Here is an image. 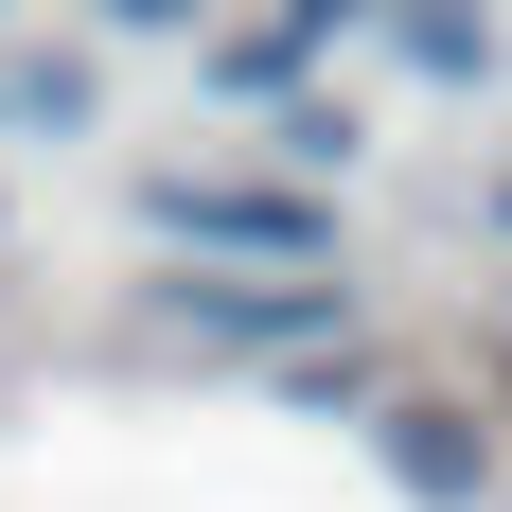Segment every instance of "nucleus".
<instances>
[{"label": "nucleus", "instance_id": "nucleus-3", "mask_svg": "<svg viewBox=\"0 0 512 512\" xmlns=\"http://www.w3.org/2000/svg\"><path fill=\"white\" fill-rule=\"evenodd\" d=\"M159 301H177V318H212V336H301V283H159Z\"/></svg>", "mask_w": 512, "mask_h": 512}, {"label": "nucleus", "instance_id": "nucleus-7", "mask_svg": "<svg viewBox=\"0 0 512 512\" xmlns=\"http://www.w3.org/2000/svg\"><path fill=\"white\" fill-rule=\"evenodd\" d=\"M106 18H142V36H177V18H195V0H106Z\"/></svg>", "mask_w": 512, "mask_h": 512}, {"label": "nucleus", "instance_id": "nucleus-2", "mask_svg": "<svg viewBox=\"0 0 512 512\" xmlns=\"http://www.w3.org/2000/svg\"><path fill=\"white\" fill-rule=\"evenodd\" d=\"M389 477H407V495H442V512H460V495H495V442H477L460 407H389Z\"/></svg>", "mask_w": 512, "mask_h": 512}, {"label": "nucleus", "instance_id": "nucleus-8", "mask_svg": "<svg viewBox=\"0 0 512 512\" xmlns=\"http://www.w3.org/2000/svg\"><path fill=\"white\" fill-rule=\"evenodd\" d=\"M354 18H371V0H301V36H354Z\"/></svg>", "mask_w": 512, "mask_h": 512}, {"label": "nucleus", "instance_id": "nucleus-1", "mask_svg": "<svg viewBox=\"0 0 512 512\" xmlns=\"http://www.w3.org/2000/svg\"><path fill=\"white\" fill-rule=\"evenodd\" d=\"M142 230H195V248L283 265V283L336 248V212H318V195H283V177H142Z\"/></svg>", "mask_w": 512, "mask_h": 512}, {"label": "nucleus", "instance_id": "nucleus-9", "mask_svg": "<svg viewBox=\"0 0 512 512\" xmlns=\"http://www.w3.org/2000/svg\"><path fill=\"white\" fill-rule=\"evenodd\" d=\"M495 230H512V195H495Z\"/></svg>", "mask_w": 512, "mask_h": 512}, {"label": "nucleus", "instance_id": "nucleus-6", "mask_svg": "<svg viewBox=\"0 0 512 512\" xmlns=\"http://www.w3.org/2000/svg\"><path fill=\"white\" fill-rule=\"evenodd\" d=\"M212 89H248V106H283V89H301V36H230V53H212Z\"/></svg>", "mask_w": 512, "mask_h": 512}, {"label": "nucleus", "instance_id": "nucleus-5", "mask_svg": "<svg viewBox=\"0 0 512 512\" xmlns=\"http://www.w3.org/2000/svg\"><path fill=\"white\" fill-rule=\"evenodd\" d=\"M89 106H106L89 71H71V53H36V71H18V89H0V124H89Z\"/></svg>", "mask_w": 512, "mask_h": 512}, {"label": "nucleus", "instance_id": "nucleus-4", "mask_svg": "<svg viewBox=\"0 0 512 512\" xmlns=\"http://www.w3.org/2000/svg\"><path fill=\"white\" fill-rule=\"evenodd\" d=\"M407 71H495V18L477 0H407Z\"/></svg>", "mask_w": 512, "mask_h": 512}]
</instances>
